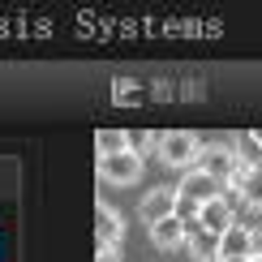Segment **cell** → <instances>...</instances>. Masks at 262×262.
I'll return each mask as SVG.
<instances>
[{"instance_id":"obj_2","label":"cell","mask_w":262,"mask_h":262,"mask_svg":"<svg viewBox=\"0 0 262 262\" xmlns=\"http://www.w3.org/2000/svg\"><path fill=\"white\" fill-rule=\"evenodd\" d=\"M193 168H202L206 177H215L220 185H228V181H232V172L241 168V163H236V150H232V142H206Z\"/></svg>"},{"instance_id":"obj_9","label":"cell","mask_w":262,"mask_h":262,"mask_svg":"<svg viewBox=\"0 0 262 262\" xmlns=\"http://www.w3.org/2000/svg\"><path fill=\"white\" fill-rule=\"evenodd\" d=\"M220 258H254V228L236 224L220 236Z\"/></svg>"},{"instance_id":"obj_8","label":"cell","mask_w":262,"mask_h":262,"mask_svg":"<svg viewBox=\"0 0 262 262\" xmlns=\"http://www.w3.org/2000/svg\"><path fill=\"white\" fill-rule=\"evenodd\" d=\"M95 236H99V245H121L125 220H121V211H116V206L99 202V211H95Z\"/></svg>"},{"instance_id":"obj_6","label":"cell","mask_w":262,"mask_h":262,"mask_svg":"<svg viewBox=\"0 0 262 262\" xmlns=\"http://www.w3.org/2000/svg\"><path fill=\"white\" fill-rule=\"evenodd\" d=\"M138 215L146 220V228L159 224V220H172V215H177V189H163V185H159V189H150L146 198L138 202Z\"/></svg>"},{"instance_id":"obj_7","label":"cell","mask_w":262,"mask_h":262,"mask_svg":"<svg viewBox=\"0 0 262 262\" xmlns=\"http://www.w3.org/2000/svg\"><path fill=\"white\" fill-rule=\"evenodd\" d=\"M150 241H155V249H185V241H189V224L185 220H159L150 224Z\"/></svg>"},{"instance_id":"obj_11","label":"cell","mask_w":262,"mask_h":262,"mask_svg":"<svg viewBox=\"0 0 262 262\" xmlns=\"http://www.w3.org/2000/svg\"><path fill=\"white\" fill-rule=\"evenodd\" d=\"M232 150H236V163L241 168H262V134H236Z\"/></svg>"},{"instance_id":"obj_17","label":"cell","mask_w":262,"mask_h":262,"mask_svg":"<svg viewBox=\"0 0 262 262\" xmlns=\"http://www.w3.org/2000/svg\"><path fill=\"white\" fill-rule=\"evenodd\" d=\"M220 262H254V258H220Z\"/></svg>"},{"instance_id":"obj_14","label":"cell","mask_w":262,"mask_h":262,"mask_svg":"<svg viewBox=\"0 0 262 262\" xmlns=\"http://www.w3.org/2000/svg\"><path fill=\"white\" fill-rule=\"evenodd\" d=\"M129 150L146 159L150 150H159V134H129Z\"/></svg>"},{"instance_id":"obj_16","label":"cell","mask_w":262,"mask_h":262,"mask_svg":"<svg viewBox=\"0 0 262 262\" xmlns=\"http://www.w3.org/2000/svg\"><path fill=\"white\" fill-rule=\"evenodd\" d=\"M254 258H262V228H254Z\"/></svg>"},{"instance_id":"obj_15","label":"cell","mask_w":262,"mask_h":262,"mask_svg":"<svg viewBox=\"0 0 262 262\" xmlns=\"http://www.w3.org/2000/svg\"><path fill=\"white\" fill-rule=\"evenodd\" d=\"M95 262H121V245H99V258Z\"/></svg>"},{"instance_id":"obj_1","label":"cell","mask_w":262,"mask_h":262,"mask_svg":"<svg viewBox=\"0 0 262 262\" xmlns=\"http://www.w3.org/2000/svg\"><path fill=\"white\" fill-rule=\"evenodd\" d=\"M206 142H198V134H159V163H168V168H185L189 172L193 163H198Z\"/></svg>"},{"instance_id":"obj_12","label":"cell","mask_w":262,"mask_h":262,"mask_svg":"<svg viewBox=\"0 0 262 262\" xmlns=\"http://www.w3.org/2000/svg\"><path fill=\"white\" fill-rule=\"evenodd\" d=\"M95 150H99V159L121 155V150H129V134H121V129H103V134H95Z\"/></svg>"},{"instance_id":"obj_3","label":"cell","mask_w":262,"mask_h":262,"mask_svg":"<svg viewBox=\"0 0 262 262\" xmlns=\"http://www.w3.org/2000/svg\"><path fill=\"white\" fill-rule=\"evenodd\" d=\"M224 193V185L215 181V177H206L202 168H189L181 177V185H177V198H185V202H193V206H206V202H215Z\"/></svg>"},{"instance_id":"obj_4","label":"cell","mask_w":262,"mask_h":262,"mask_svg":"<svg viewBox=\"0 0 262 262\" xmlns=\"http://www.w3.org/2000/svg\"><path fill=\"white\" fill-rule=\"evenodd\" d=\"M142 172H146L142 168V155H134V150H121V155L99 159V181H107V185H134Z\"/></svg>"},{"instance_id":"obj_5","label":"cell","mask_w":262,"mask_h":262,"mask_svg":"<svg viewBox=\"0 0 262 262\" xmlns=\"http://www.w3.org/2000/svg\"><path fill=\"white\" fill-rule=\"evenodd\" d=\"M198 228H206V232H215V236H224L228 228H236V202H232V193H220L215 202H206L202 215H198Z\"/></svg>"},{"instance_id":"obj_10","label":"cell","mask_w":262,"mask_h":262,"mask_svg":"<svg viewBox=\"0 0 262 262\" xmlns=\"http://www.w3.org/2000/svg\"><path fill=\"white\" fill-rule=\"evenodd\" d=\"M185 254H189L193 262H220V236L193 224L189 228V241H185Z\"/></svg>"},{"instance_id":"obj_13","label":"cell","mask_w":262,"mask_h":262,"mask_svg":"<svg viewBox=\"0 0 262 262\" xmlns=\"http://www.w3.org/2000/svg\"><path fill=\"white\" fill-rule=\"evenodd\" d=\"M245 206H254V211H262V168H249L245 181H241V193H236Z\"/></svg>"},{"instance_id":"obj_18","label":"cell","mask_w":262,"mask_h":262,"mask_svg":"<svg viewBox=\"0 0 262 262\" xmlns=\"http://www.w3.org/2000/svg\"><path fill=\"white\" fill-rule=\"evenodd\" d=\"M254 262H262V258H254Z\"/></svg>"}]
</instances>
